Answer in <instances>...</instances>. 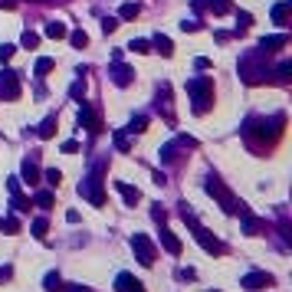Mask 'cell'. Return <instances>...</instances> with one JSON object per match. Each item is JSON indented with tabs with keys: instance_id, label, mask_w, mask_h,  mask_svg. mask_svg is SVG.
<instances>
[{
	"instance_id": "cell-1",
	"label": "cell",
	"mask_w": 292,
	"mask_h": 292,
	"mask_svg": "<svg viewBox=\"0 0 292 292\" xmlns=\"http://www.w3.org/2000/svg\"><path fill=\"white\" fill-rule=\"evenodd\" d=\"M187 92L194 96V112H197V115H204L207 108H210V102H214V82H210L207 76L191 79V82H187Z\"/></svg>"
},
{
	"instance_id": "cell-2",
	"label": "cell",
	"mask_w": 292,
	"mask_h": 292,
	"mask_svg": "<svg viewBox=\"0 0 292 292\" xmlns=\"http://www.w3.org/2000/svg\"><path fill=\"white\" fill-rule=\"evenodd\" d=\"M131 249H135V256H138L141 266H151V263H154V246H151V240H148V237L135 233V237H131Z\"/></svg>"
},
{
	"instance_id": "cell-3",
	"label": "cell",
	"mask_w": 292,
	"mask_h": 292,
	"mask_svg": "<svg viewBox=\"0 0 292 292\" xmlns=\"http://www.w3.org/2000/svg\"><path fill=\"white\" fill-rule=\"evenodd\" d=\"M0 92H3V98H20V73H3Z\"/></svg>"
},
{
	"instance_id": "cell-4",
	"label": "cell",
	"mask_w": 292,
	"mask_h": 292,
	"mask_svg": "<svg viewBox=\"0 0 292 292\" xmlns=\"http://www.w3.org/2000/svg\"><path fill=\"white\" fill-rule=\"evenodd\" d=\"M79 125H82V128H89L92 135H98V131H102V119H98V112H92V108H82V112H79Z\"/></svg>"
},
{
	"instance_id": "cell-5",
	"label": "cell",
	"mask_w": 292,
	"mask_h": 292,
	"mask_svg": "<svg viewBox=\"0 0 292 292\" xmlns=\"http://www.w3.org/2000/svg\"><path fill=\"white\" fill-rule=\"evenodd\" d=\"M286 43H289V36H286V33H276V36H263L260 49H263V53H276V49H282Z\"/></svg>"
},
{
	"instance_id": "cell-6",
	"label": "cell",
	"mask_w": 292,
	"mask_h": 292,
	"mask_svg": "<svg viewBox=\"0 0 292 292\" xmlns=\"http://www.w3.org/2000/svg\"><path fill=\"white\" fill-rule=\"evenodd\" d=\"M141 282H135V276L131 272H119V279H115V289L119 292H138Z\"/></svg>"
},
{
	"instance_id": "cell-7",
	"label": "cell",
	"mask_w": 292,
	"mask_h": 292,
	"mask_svg": "<svg viewBox=\"0 0 292 292\" xmlns=\"http://www.w3.org/2000/svg\"><path fill=\"white\" fill-rule=\"evenodd\" d=\"M243 286H246V289H263V286H272V276H266V272H253V276L243 279Z\"/></svg>"
},
{
	"instance_id": "cell-8",
	"label": "cell",
	"mask_w": 292,
	"mask_h": 292,
	"mask_svg": "<svg viewBox=\"0 0 292 292\" xmlns=\"http://www.w3.org/2000/svg\"><path fill=\"white\" fill-rule=\"evenodd\" d=\"M115 191H119V194L125 197V204H131V207H135V204H138V200H141L138 187H128V184H122V181H115Z\"/></svg>"
},
{
	"instance_id": "cell-9",
	"label": "cell",
	"mask_w": 292,
	"mask_h": 292,
	"mask_svg": "<svg viewBox=\"0 0 292 292\" xmlns=\"http://www.w3.org/2000/svg\"><path fill=\"white\" fill-rule=\"evenodd\" d=\"M161 246L168 249V253H174V256H177V253H181V240L174 237L171 230H161Z\"/></svg>"
},
{
	"instance_id": "cell-10",
	"label": "cell",
	"mask_w": 292,
	"mask_h": 292,
	"mask_svg": "<svg viewBox=\"0 0 292 292\" xmlns=\"http://www.w3.org/2000/svg\"><path fill=\"white\" fill-rule=\"evenodd\" d=\"M286 17H289V3L282 0V3H276V7H272V20L279 23V26H286Z\"/></svg>"
},
{
	"instance_id": "cell-11",
	"label": "cell",
	"mask_w": 292,
	"mask_h": 292,
	"mask_svg": "<svg viewBox=\"0 0 292 292\" xmlns=\"http://www.w3.org/2000/svg\"><path fill=\"white\" fill-rule=\"evenodd\" d=\"M131 76H135V73H131L128 66H115V86H128Z\"/></svg>"
},
{
	"instance_id": "cell-12",
	"label": "cell",
	"mask_w": 292,
	"mask_h": 292,
	"mask_svg": "<svg viewBox=\"0 0 292 292\" xmlns=\"http://www.w3.org/2000/svg\"><path fill=\"white\" fill-rule=\"evenodd\" d=\"M154 49H158V53H161V56H171V53H174L171 40H168V36H161V33L154 36Z\"/></svg>"
},
{
	"instance_id": "cell-13",
	"label": "cell",
	"mask_w": 292,
	"mask_h": 292,
	"mask_svg": "<svg viewBox=\"0 0 292 292\" xmlns=\"http://www.w3.org/2000/svg\"><path fill=\"white\" fill-rule=\"evenodd\" d=\"M46 36H49V40H63V36H66V26H63L59 20L46 23Z\"/></svg>"
},
{
	"instance_id": "cell-14",
	"label": "cell",
	"mask_w": 292,
	"mask_h": 292,
	"mask_svg": "<svg viewBox=\"0 0 292 292\" xmlns=\"http://www.w3.org/2000/svg\"><path fill=\"white\" fill-rule=\"evenodd\" d=\"M138 13H141V7H138V3H125V7L119 10V20H135Z\"/></svg>"
},
{
	"instance_id": "cell-15",
	"label": "cell",
	"mask_w": 292,
	"mask_h": 292,
	"mask_svg": "<svg viewBox=\"0 0 292 292\" xmlns=\"http://www.w3.org/2000/svg\"><path fill=\"white\" fill-rule=\"evenodd\" d=\"M23 177H26V184H36L40 171H36V164H33V161H23Z\"/></svg>"
},
{
	"instance_id": "cell-16",
	"label": "cell",
	"mask_w": 292,
	"mask_h": 292,
	"mask_svg": "<svg viewBox=\"0 0 292 292\" xmlns=\"http://www.w3.org/2000/svg\"><path fill=\"white\" fill-rule=\"evenodd\" d=\"M46 292H63V279H59V272H49V276H46Z\"/></svg>"
},
{
	"instance_id": "cell-17",
	"label": "cell",
	"mask_w": 292,
	"mask_h": 292,
	"mask_svg": "<svg viewBox=\"0 0 292 292\" xmlns=\"http://www.w3.org/2000/svg\"><path fill=\"white\" fill-rule=\"evenodd\" d=\"M20 46H26V49H36V46H40V36H36L33 30H26V33L20 36Z\"/></svg>"
},
{
	"instance_id": "cell-18",
	"label": "cell",
	"mask_w": 292,
	"mask_h": 292,
	"mask_svg": "<svg viewBox=\"0 0 292 292\" xmlns=\"http://www.w3.org/2000/svg\"><path fill=\"white\" fill-rule=\"evenodd\" d=\"M53 131H56V115H49V119L40 125V138H53Z\"/></svg>"
},
{
	"instance_id": "cell-19",
	"label": "cell",
	"mask_w": 292,
	"mask_h": 292,
	"mask_svg": "<svg viewBox=\"0 0 292 292\" xmlns=\"http://www.w3.org/2000/svg\"><path fill=\"white\" fill-rule=\"evenodd\" d=\"M69 43L76 46V49H82V46H89V36L82 30H76V33H69Z\"/></svg>"
},
{
	"instance_id": "cell-20",
	"label": "cell",
	"mask_w": 292,
	"mask_h": 292,
	"mask_svg": "<svg viewBox=\"0 0 292 292\" xmlns=\"http://www.w3.org/2000/svg\"><path fill=\"white\" fill-rule=\"evenodd\" d=\"M128 49H135V53H151V43H148V40H131Z\"/></svg>"
},
{
	"instance_id": "cell-21",
	"label": "cell",
	"mask_w": 292,
	"mask_h": 292,
	"mask_svg": "<svg viewBox=\"0 0 292 292\" xmlns=\"http://www.w3.org/2000/svg\"><path fill=\"white\" fill-rule=\"evenodd\" d=\"M53 66H56V63H53V59H46V56H43V59H36V76H46Z\"/></svg>"
},
{
	"instance_id": "cell-22",
	"label": "cell",
	"mask_w": 292,
	"mask_h": 292,
	"mask_svg": "<svg viewBox=\"0 0 292 292\" xmlns=\"http://www.w3.org/2000/svg\"><path fill=\"white\" fill-rule=\"evenodd\" d=\"M13 53H17V46L3 43V46H0V63H10V59H13Z\"/></svg>"
},
{
	"instance_id": "cell-23",
	"label": "cell",
	"mask_w": 292,
	"mask_h": 292,
	"mask_svg": "<svg viewBox=\"0 0 292 292\" xmlns=\"http://www.w3.org/2000/svg\"><path fill=\"white\" fill-rule=\"evenodd\" d=\"M0 227L7 230V233H17V230H20V223H17L13 217H0Z\"/></svg>"
},
{
	"instance_id": "cell-24",
	"label": "cell",
	"mask_w": 292,
	"mask_h": 292,
	"mask_svg": "<svg viewBox=\"0 0 292 292\" xmlns=\"http://www.w3.org/2000/svg\"><path fill=\"white\" fill-rule=\"evenodd\" d=\"M36 204H40V207L46 210V207L53 204V194H49V191H40V194H36Z\"/></svg>"
},
{
	"instance_id": "cell-25",
	"label": "cell",
	"mask_w": 292,
	"mask_h": 292,
	"mask_svg": "<svg viewBox=\"0 0 292 292\" xmlns=\"http://www.w3.org/2000/svg\"><path fill=\"white\" fill-rule=\"evenodd\" d=\"M145 128H148V119H145V115L131 119V128H128V131H145Z\"/></svg>"
},
{
	"instance_id": "cell-26",
	"label": "cell",
	"mask_w": 292,
	"mask_h": 292,
	"mask_svg": "<svg viewBox=\"0 0 292 292\" xmlns=\"http://www.w3.org/2000/svg\"><path fill=\"white\" fill-rule=\"evenodd\" d=\"M59 181H63V174H59V171H56V168H49V171H46V184H59Z\"/></svg>"
},
{
	"instance_id": "cell-27",
	"label": "cell",
	"mask_w": 292,
	"mask_h": 292,
	"mask_svg": "<svg viewBox=\"0 0 292 292\" xmlns=\"http://www.w3.org/2000/svg\"><path fill=\"white\" fill-rule=\"evenodd\" d=\"M33 237H36V240L46 237V220H36V223H33Z\"/></svg>"
},
{
	"instance_id": "cell-28",
	"label": "cell",
	"mask_w": 292,
	"mask_h": 292,
	"mask_svg": "<svg viewBox=\"0 0 292 292\" xmlns=\"http://www.w3.org/2000/svg\"><path fill=\"white\" fill-rule=\"evenodd\" d=\"M69 96H73V98H79V96H86V82H82V79H79L76 86L69 89Z\"/></svg>"
},
{
	"instance_id": "cell-29",
	"label": "cell",
	"mask_w": 292,
	"mask_h": 292,
	"mask_svg": "<svg viewBox=\"0 0 292 292\" xmlns=\"http://www.w3.org/2000/svg\"><path fill=\"white\" fill-rule=\"evenodd\" d=\"M237 20H240V30H249V23H253V17H249V13H237Z\"/></svg>"
},
{
	"instance_id": "cell-30",
	"label": "cell",
	"mask_w": 292,
	"mask_h": 292,
	"mask_svg": "<svg viewBox=\"0 0 292 292\" xmlns=\"http://www.w3.org/2000/svg\"><path fill=\"white\" fill-rule=\"evenodd\" d=\"M115 26H119V20H115V17H105V20H102V30H105V33H112Z\"/></svg>"
},
{
	"instance_id": "cell-31",
	"label": "cell",
	"mask_w": 292,
	"mask_h": 292,
	"mask_svg": "<svg viewBox=\"0 0 292 292\" xmlns=\"http://www.w3.org/2000/svg\"><path fill=\"white\" fill-rule=\"evenodd\" d=\"M115 145H119L122 151H128V138H125V135H115Z\"/></svg>"
},
{
	"instance_id": "cell-32",
	"label": "cell",
	"mask_w": 292,
	"mask_h": 292,
	"mask_svg": "<svg viewBox=\"0 0 292 292\" xmlns=\"http://www.w3.org/2000/svg\"><path fill=\"white\" fill-rule=\"evenodd\" d=\"M63 151H66V154H73V151H79V145H76V141H66Z\"/></svg>"
},
{
	"instance_id": "cell-33",
	"label": "cell",
	"mask_w": 292,
	"mask_h": 292,
	"mask_svg": "<svg viewBox=\"0 0 292 292\" xmlns=\"http://www.w3.org/2000/svg\"><path fill=\"white\" fill-rule=\"evenodd\" d=\"M194 66H197V69H210V59H207V56H200V59H197Z\"/></svg>"
},
{
	"instance_id": "cell-34",
	"label": "cell",
	"mask_w": 292,
	"mask_h": 292,
	"mask_svg": "<svg viewBox=\"0 0 292 292\" xmlns=\"http://www.w3.org/2000/svg\"><path fill=\"white\" fill-rule=\"evenodd\" d=\"M73 292H89V289H73Z\"/></svg>"
}]
</instances>
